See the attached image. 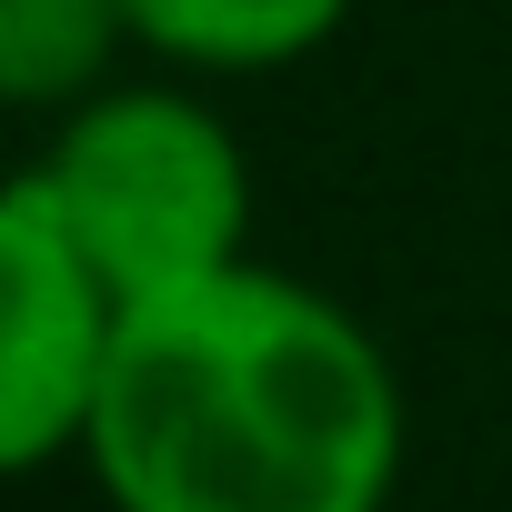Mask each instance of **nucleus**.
<instances>
[{
  "label": "nucleus",
  "mask_w": 512,
  "mask_h": 512,
  "mask_svg": "<svg viewBox=\"0 0 512 512\" xmlns=\"http://www.w3.org/2000/svg\"><path fill=\"white\" fill-rule=\"evenodd\" d=\"M402 452L382 332L272 262L131 302L81 432L111 512H392Z\"/></svg>",
  "instance_id": "1"
},
{
  "label": "nucleus",
  "mask_w": 512,
  "mask_h": 512,
  "mask_svg": "<svg viewBox=\"0 0 512 512\" xmlns=\"http://www.w3.org/2000/svg\"><path fill=\"white\" fill-rule=\"evenodd\" d=\"M21 171L41 181V201L71 221V241L101 262L121 302H161L251 262L241 131L181 81H101L51 121V141Z\"/></svg>",
  "instance_id": "2"
},
{
  "label": "nucleus",
  "mask_w": 512,
  "mask_h": 512,
  "mask_svg": "<svg viewBox=\"0 0 512 512\" xmlns=\"http://www.w3.org/2000/svg\"><path fill=\"white\" fill-rule=\"evenodd\" d=\"M121 312L131 302L101 282L41 181L11 171L0 191V462L11 472H51L61 452H81Z\"/></svg>",
  "instance_id": "3"
},
{
  "label": "nucleus",
  "mask_w": 512,
  "mask_h": 512,
  "mask_svg": "<svg viewBox=\"0 0 512 512\" xmlns=\"http://www.w3.org/2000/svg\"><path fill=\"white\" fill-rule=\"evenodd\" d=\"M141 61L171 71H292L342 41L352 0H121Z\"/></svg>",
  "instance_id": "4"
},
{
  "label": "nucleus",
  "mask_w": 512,
  "mask_h": 512,
  "mask_svg": "<svg viewBox=\"0 0 512 512\" xmlns=\"http://www.w3.org/2000/svg\"><path fill=\"white\" fill-rule=\"evenodd\" d=\"M121 51H141L121 0H0V91H11V111L61 121L71 101H91L111 81Z\"/></svg>",
  "instance_id": "5"
}]
</instances>
